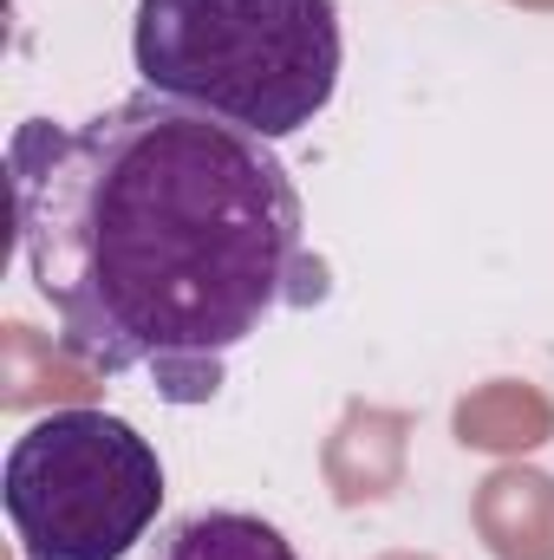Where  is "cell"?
Returning a JSON list of instances; mask_svg holds the SVG:
<instances>
[{
    "mask_svg": "<svg viewBox=\"0 0 554 560\" xmlns=\"http://www.w3.org/2000/svg\"><path fill=\"white\" fill-rule=\"evenodd\" d=\"M7 189L66 352L105 378L150 372L170 405L216 398L235 346L326 293L275 150L157 92L72 125L26 118Z\"/></svg>",
    "mask_w": 554,
    "mask_h": 560,
    "instance_id": "6da1fadb",
    "label": "cell"
},
{
    "mask_svg": "<svg viewBox=\"0 0 554 560\" xmlns=\"http://www.w3.org/2000/svg\"><path fill=\"white\" fill-rule=\"evenodd\" d=\"M157 560H293L287 535L242 509H203L163 535Z\"/></svg>",
    "mask_w": 554,
    "mask_h": 560,
    "instance_id": "277c9868",
    "label": "cell"
},
{
    "mask_svg": "<svg viewBox=\"0 0 554 560\" xmlns=\"http://www.w3.org/2000/svg\"><path fill=\"white\" fill-rule=\"evenodd\" d=\"M0 502L20 560H125L163 509V463L138 423L53 411L13 436Z\"/></svg>",
    "mask_w": 554,
    "mask_h": 560,
    "instance_id": "3957f363",
    "label": "cell"
},
{
    "mask_svg": "<svg viewBox=\"0 0 554 560\" xmlns=\"http://www.w3.org/2000/svg\"><path fill=\"white\" fill-rule=\"evenodd\" d=\"M143 92L275 143L307 131L339 85L333 0H138Z\"/></svg>",
    "mask_w": 554,
    "mask_h": 560,
    "instance_id": "7a4b0ae2",
    "label": "cell"
}]
</instances>
